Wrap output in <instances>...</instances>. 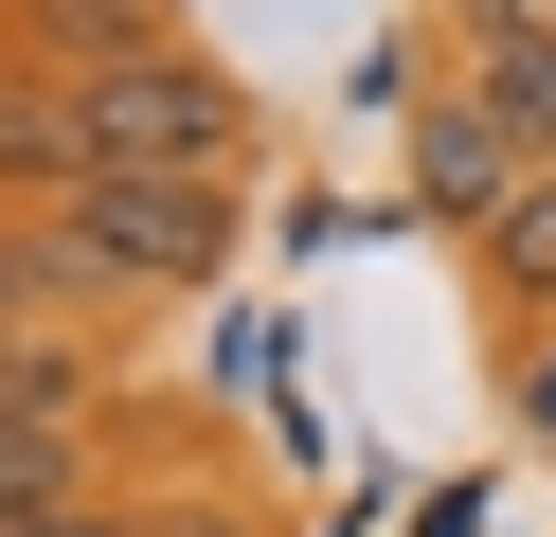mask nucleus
<instances>
[{"mask_svg": "<svg viewBox=\"0 0 556 537\" xmlns=\"http://www.w3.org/2000/svg\"><path fill=\"white\" fill-rule=\"evenodd\" d=\"M448 90H484L556 162V0H448Z\"/></svg>", "mask_w": 556, "mask_h": 537, "instance_id": "4", "label": "nucleus"}, {"mask_svg": "<svg viewBox=\"0 0 556 537\" xmlns=\"http://www.w3.org/2000/svg\"><path fill=\"white\" fill-rule=\"evenodd\" d=\"M467 286H484V305L520 322V341L556 322V162H539V179H520V197H503V215L467 233Z\"/></svg>", "mask_w": 556, "mask_h": 537, "instance_id": "7", "label": "nucleus"}, {"mask_svg": "<svg viewBox=\"0 0 556 537\" xmlns=\"http://www.w3.org/2000/svg\"><path fill=\"white\" fill-rule=\"evenodd\" d=\"M90 179V90L54 54H0V215H54Z\"/></svg>", "mask_w": 556, "mask_h": 537, "instance_id": "5", "label": "nucleus"}, {"mask_svg": "<svg viewBox=\"0 0 556 537\" xmlns=\"http://www.w3.org/2000/svg\"><path fill=\"white\" fill-rule=\"evenodd\" d=\"M73 90H90V179H252V90L198 36H144Z\"/></svg>", "mask_w": 556, "mask_h": 537, "instance_id": "2", "label": "nucleus"}, {"mask_svg": "<svg viewBox=\"0 0 556 537\" xmlns=\"http://www.w3.org/2000/svg\"><path fill=\"white\" fill-rule=\"evenodd\" d=\"M18 537H144V501H54V520H18Z\"/></svg>", "mask_w": 556, "mask_h": 537, "instance_id": "11", "label": "nucleus"}, {"mask_svg": "<svg viewBox=\"0 0 556 537\" xmlns=\"http://www.w3.org/2000/svg\"><path fill=\"white\" fill-rule=\"evenodd\" d=\"M520 179H539V143H520L484 90H448V72H431V90H413V215H431V233H484Z\"/></svg>", "mask_w": 556, "mask_h": 537, "instance_id": "3", "label": "nucleus"}, {"mask_svg": "<svg viewBox=\"0 0 556 537\" xmlns=\"http://www.w3.org/2000/svg\"><path fill=\"white\" fill-rule=\"evenodd\" d=\"M144 537H269V520H233V501H144Z\"/></svg>", "mask_w": 556, "mask_h": 537, "instance_id": "12", "label": "nucleus"}, {"mask_svg": "<svg viewBox=\"0 0 556 537\" xmlns=\"http://www.w3.org/2000/svg\"><path fill=\"white\" fill-rule=\"evenodd\" d=\"M503 430H520V448H556V341H503Z\"/></svg>", "mask_w": 556, "mask_h": 537, "instance_id": "10", "label": "nucleus"}, {"mask_svg": "<svg viewBox=\"0 0 556 537\" xmlns=\"http://www.w3.org/2000/svg\"><path fill=\"white\" fill-rule=\"evenodd\" d=\"M109 322H0V430H109Z\"/></svg>", "mask_w": 556, "mask_h": 537, "instance_id": "6", "label": "nucleus"}, {"mask_svg": "<svg viewBox=\"0 0 556 537\" xmlns=\"http://www.w3.org/2000/svg\"><path fill=\"white\" fill-rule=\"evenodd\" d=\"M144 36H180V0H0V54H54V72H109Z\"/></svg>", "mask_w": 556, "mask_h": 537, "instance_id": "8", "label": "nucleus"}, {"mask_svg": "<svg viewBox=\"0 0 556 537\" xmlns=\"http://www.w3.org/2000/svg\"><path fill=\"white\" fill-rule=\"evenodd\" d=\"M54 286H73L90 322L126 305H198V286L233 269V179H73V197L37 215Z\"/></svg>", "mask_w": 556, "mask_h": 537, "instance_id": "1", "label": "nucleus"}, {"mask_svg": "<svg viewBox=\"0 0 556 537\" xmlns=\"http://www.w3.org/2000/svg\"><path fill=\"white\" fill-rule=\"evenodd\" d=\"M54 501H109V430H0V537Z\"/></svg>", "mask_w": 556, "mask_h": 537, "instance_id": "9", "label": "nucleus"}]
</instances>
